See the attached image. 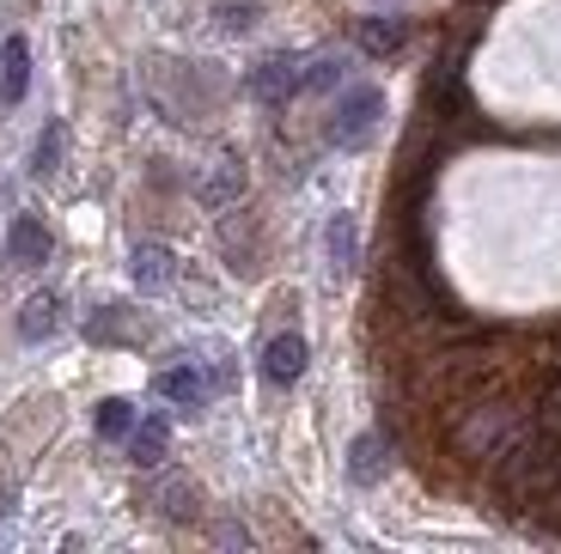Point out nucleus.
Here are the masks:
<instances>
[{
    "instance_id": "obj_6",
    "label": "nucleus",
    "mask_w": 561,
    "mask_h": 554,
    "mask_svg": "<svg viewBox=\"0 0 561 554\" xmlns=\"http://www.w3.org/2000/svg\"><path fill=\"white\" fill-rule=\"evenodd\" d=\"M25 92H31V43L13 31L0 43V104L13 111V104H25Z\"/></svg>"
},
{
    "instance_id": "obj_11",
    "label": "nucleus",
    "mask_w": 561,
    "mask_h": 554,
    "mask_svg": "<svg viewBox=\"0 0 561 554\" xmlns=\"http://www.w3.org/2000/svg\"><path fill=\"white\" fill-rule=\"evenodd\" d=\"M171 250L165 244H135V287L140 292H165L171 287Z\"/></svg>"
},
{
    "instance_id": "obj_5",
    "label": "nucleus",
    "mask_w": 561,
    "mask_h": 554,
    "mask_svg": "<svg viewBox=\"0 0 561 554\" xmlns=\"http://www.w3.org/2000/svg\"><path fill=\"white\" fill-rule=\"evenodd\" d=\"M299 61L294 56H268V61H256L251 68V97H263V104H287V97H299Z\"/></svg>"
},
{
    "instance_id": "obj_7",
    "label": "nucleus",
    "mask_w": 561,
    "mask_h": 554,
    "mask_svg": "<svg viewBox=\"0 0 561 554\" xmlns=\"http://www.w3.org/2000/svg\"><path fill=\"white\" fill-rule=\"evenodd\" d=\"M153 390L165 402H178V408H208V396H214V384L202 378V366H165V372L153 378Z\"/></svg>"
},
{
    "instance_id": "obj_16",
    "label": "nucleus",
    "mask_w": 561,
    "mask_h": 554,
    "mask_svg": "<svg viewBox=\"0 0 561 554\" xmlns=\"http://www.w3.org/2000/svg\"><path fill=\"white\" fill-rule=\"evenodd\" d=\"M61 147H68V135H61V123H49L37 135V153H31V171H37V177H49V171L61 165Z\"/></svg>"
},
{
    "instance_id": "obj_15",
    "label": "nucleus",
    "mask_w": 561,
    "mask_h": 554,
    "mask_svg": "<svg viewBox=\"0 0 561 554\" xmlns=\"http://www.w3.org/2000/svg\"><path fill=\"white\" fill-rule=\"evenodd\" d=\"M128 427H135V408L123 396H104L99 402V439H128Z\"/></svg>"
},
{
    "instance_id": "obj_8",
    "label": "nucleus",
    "mask_w": 561,
    "mask_h": 554,
    "mask_svg": "<svg viewBox=\"0 0 561 554\" xmlns=\"http://www.w3.org/2000/svg\"><path fill=\"white\" fill-rule=\"evenodd\" d=\"M403 43H409V19H397V13L360 19V49H366V56L391 61V56H403Z\"/></svg>"
},
{
    "instance_id": "obj_10",
    "label": "nucleus",
    "mask_w": 561,
    "mask_h": 554,
    "mask_svg": "<svg viewBox=\"0 0 561 554\" xmlns=\"http://www.w3.org/2000/svg\"><path fill=\"white\" fill-rule=\"evenodd\" d=\"M56 330H61V299H56V292L25 299V311H19V335H25V342H49Z\"/></svg>"
},
{
    "instance_id": "obj_9",
    "label": "nucleus",
    "mask_w": 561,
    "mask_h": 554,
    "mask_svg": "<svg viewBox=\"0 0 561 554\" xmlns=\"http://www.w3.org/2000/svg\"><path fill=\"white\" fill-rule=\"evenodd\" d=\"M165 451H171V420L165 415H147V420H135V427H128V458H135L140 470L165 463Z\"/></svg>"
},
{
    "instance_id": "obj_2",
    "label": "nucleus",
    "mask_w": 561,
    "mask_h": 554,
    "mask_svg": "<svg viewBox=\"0 0 561 554\" xmlns=\"http://www.w3.org/2000/svg\"><path fill=\"white\" fill-rule=\"evenodd\" d=\"M379 116H385L379 85H348L336 97V111H330V147L336 153H360L366 140H373V128H379Z\"/></svg>"
},
{
    "instance_id": "obj_4",
    "label": "nucleus",
    "mask_w": 561,
    "mask_h": 554,
    "mask_svg": "<svg viewBox=\"0 0 561 554\" xmlns=\"http://www.w3.org/2000/svg\"><path fill=\"white\" fill-rule=\"evenodd\" d=\"M306 360H311V347H306V335H275V342L263 347V384H275V390H294L299 378H306Z\"/></svg>"
},
{
    "instance_id": "obj_14",
    "label": "nucleus",
    "mask_w": 561,
    "mask_h": 554,
    "mask_svg": "<svg viewBox=\"0 0 561 554\" xmlns=\"http://www.w3.org/2000/svg\"><path fill=\"white\" fill-rule=\"evenodd\" d=\"M348 475H354L360 487H373V482H379V439H373V432L348 445Z\"/></svg>"
},
{
    "instance_id": "obj_1",
    "label": "nucleus",
    "mask_w": 561,
    "mask_h": 554,
    "mask_svg": "<svg viewBox=\"0 0 561 554\" xmlns=\"http://www.w3.org/2000/svg\"><path fill=\"white\" fill-rule=\"evenodd\" d=\"M525 420H531V396H519V390H494V378H489L482 390H470V396H458L446 408V439H451L458 458L494 463L506 445L525 432Z\"/></svg>"
},
{
    "instance_id": "obj_3",
    "label": "nucleus",
    "mask_w": 561,
    "mask_h": 554,
    "mask_svg": "<svg viewBox=\"0 0 561 554\" xmlns=\"http://www.w3.org/2000/svg\"><path fill=\"white\" fill-rule=\"evenodd\" d=\"M470 85H463V61L446 56L434 73H427V92H421V123L427 128H463L470 123Z\"/></svg>"
},
{
    "instance_id": "obj_13",
    "label": "nucleus",
    "mask_w": 561,
    "mask_h": 554,
    "mask_svg": "<svg viewBox=\"0 0 561 554\" xmlns=\"http://www.w3.org/2000/svg\"><path fill=\"white\" fill-rule=\"evenodd\" d=\"M323 250H330V275H348L354 250H360V232H354V213H336L330 232H323Z\"/></svg>"
},
{
    "instance_id": "obj_12",
    "label": "nucleus",
    "mask_w": 561,
    "mask_h": 554,
    "mask_svg": "<svg viewBox=\"0 0 561 554\" xmlns=\"http://www.w3.org/2000/svg\"><path fill=\"white\" fill-rule=\"evenodd\" d=\"M7 250H13V256H19L25 268H37V263H49V232H43V226L31 220V213H19L13 232H7Z\"/></svg>"
},
{
    "instance_id": "obj_17",
    "label": "nucleus",
    "mask_w": 561,
    "mask_h": 554,
    "mask_svg": "<svg viewBox=\"0 0 561 554\" xmlns=\"http://www.w3.org/2000/svg\"><path fill=\"white\" fill-rule=\"evenodd\" d=\"M220 25L226 31H244V25H256V0H226V7H220Z\"/></svg>"
}]
</instances>
